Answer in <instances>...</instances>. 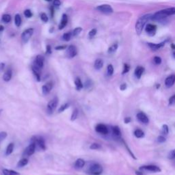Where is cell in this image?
<instances>
[{"mask_svg":"<svg viewBox=\"0 0 175 175\" xmlns=\"http://www.w3.org/2000/svg\"><path fill=\"white\" fill-rule=\"evenodd\" d=\"M89 172L90 174L94 175L101 174L103 172V167L100 164H94L90 166L89 169Z\"/></svg>","mask_w":175,"mask_h":175,"instance_id":"obj_5","label":"cell"},{"mask_svg":"<svg viewBox=\"0 0 175 175\" xmlns=\"http://www.w3.org/2000/svg\"><path fill=\"white\" fill-rule=\"evenodd\" d=\"M130 69V66H129L128 64H125L124 65V69H123V74H125V73H128Z\"/></svg>","mask_w":175,"mask_h":175,"instance_id":"obj_45","label":"cell"},{"mask_svg":"<svg viewBox=\"0 0 175 175\" xmlns=\"http://www.w3.org/2000/svg\"><path fill=\"white\" fill-rule=\"evenodd\" d=\"M78 114H79V111H78V109H75L72 112V114H71V121H74L76 119H77V118L78 116Z\"/></svg>","mask_w":175,"mask_h":175,"instance_id":"obj_33","label":"cell"},{"mask_svg":"<svg viewBox=\"0 0 175 175\" xmlns=\"http://www.w3.org/2000/svg\"><path fill=\"white\" fill-rule=\"evenodd\" d=\"M3 30H4V27L2 26V25H0V31H1Z\"/></svg>","mask_w":175,"mask_h":175,"instance_id":"obj_57","label":"cell"},{"mask_svg":"<svg viewBox=\"0 0 175 175\" xmlns=\"http://www.w3.org/2000/svg\"><path fill=\"white\" fill-rule=\"evenodd\" d=\"M173 57L175 58V51L173 53Z\"/></svg>","mask_w":175,"mask_h":175,"instance_id":"obj_58","label":"cell"},{"mask_svg":"<svg viewBox=\"0 0 175 175\" xmlns=\"http://www.w3.org/2000/svg\"><path fill=\"white\" fill-rule=\"evenodd\" d=\"M58 104V99L57 97H54L52 100H51L49 103H48L47 107V111L48 114H51L54 112V111L56 110L57 106Z\"/></svg>","mask_w":175,"mask_h":175,"instance_id":"obj_3","label":"cell"},{"mask_svg":"<svg viewBox=\"0 0 175 175\" xmlns=\"http://www.w3.org/2000/svg\"><path fill=\"white\" fill-rule=\"evenodd\" d=\"M96 9L100 12H102V13L106 14H111L114 12L112 7H111L110 5H109V4H102V5H99L96 8Z\"/></svg>","mask_w":175,"mask_h":175,"instance_id":"obj_4","label":"cell"},{"mask_svg":"<svg viewBox=\"0 0 175 175\" xmlns=\"http://www.w3.org/2000/svg\"><path fill=\"white\" fill-rule=\"evenodd\" d=\"M6 137H7V133L4 131L0 133V141L4 140Z\"/></svg>","mask_w":175,"mask_h":175,"instance_id":"obj_46","label":"cell"},{"mask_svg":"<svg viewBox=\"0 0 175 175\" xmlns=\"http://www.w3.org/2000/svg\"><path fill=\"white\" fill-rule=\"evenodd\" d=\"M27 164H28V159H26V158H24V159H21L20 161L18 162L16 166H17L18 168H22L26 166Z\"/></svg>","mask_w":175,"mask_h":175,"instance_id":"obj_25","label":"cell"},{"mask_svg":"<svg viewBox=\"0 0 175 175\" xmlns=\"http://www.w3.org/2000/svg\"><path fill=\"white\" fill-rule=\"evenodd\" d=\"M96 29H92V30H90V31H89V34H88V36H89V37L90 38H92V37H94V36L96 35Z\"/></svg>","mask_w":175,"mask_h":175,"instance_id":"obj_43","label":"cell"},{"mask_svg":"<svg viewBox=\"0 0 175 175\" xmlns=\"http://www.w3.org/2000/svg\"><path fill=\"white\" fill-rule=\"evenodd\" d=\"M82 31V28L80 27H76L75 29H74V30L73 31V33H72V35L73 36H77V35H79L80 33Z\"/></svg>","mask_w":175,"mask_h":175,"instance_id":"obj_35","label":"cell"},{"mask_svg":"<svg viewBox=\"0 0 175 175\" xmlns=\"http://www.w3.org/2000/svg\"><path fill=\"white\" fill-rule=\"evenodd\" d=\"M12 76V71L11 69H8L5 72L4 75H3V79L4 81H5L6 82L9 81L10 79H11Z\"/></svg>","mask_w":175,"mask_h":175,"instance_id":"obj_17","label":"cell"},{"mask_svg":"<svg viewBox=\"0 0 175 175\" xmlns=\"http://www.w3.org/2000/svg\"><path fill=\"white\" fill-rule=\"evenodd\" d=\"M90 149L92 150H98V149H101V145L98 144V143H93L90 145Z\"/></svg>","mask_w":175,"mask_h":175,"instance_id":"obj_37","label":"cell"},{"mask_svg":"<svg viewBox=\"0 0 175 175\" xmlns=\"http://www.w3.org/2000/svg\"><path fill=\"white\" fill-rule=\"evenodd\" d=\"M77 54V49L74 45H70L67 48L66 55L68 58H73Z\"/></svg>","mask_w":175,"mask_h":175,"instance_id":"obj_8","label":"cell"},{"mask_svg":"<svg viewBox=\"0 0 175 175\" xmlns=\"http://www.w3.org/2000/svg\"><path fill=\"white\" fill-rule=\"evenodd\" d=\"M32 71L37 81H41V69H39L36 68L35 66H32Z\"/></svg>","mask_w":175,"mask_h":175,"instance_id":"obj_21","label":"cell"},{"mask_svg":"<svg viewBox=\"0 0 175 175\" xmlns=\"http://www.w3.org/2000/svg\"><path fill=\"white\" fill-rule=\"evenodd\" d=\"M44 62H45V58H44V57L41 56V55H39V56L36 57L33 66H35L36 68L41 69H41L43 68Z\"/></svg>","mask_w":175,"mask_h":175,"instance_id":"obj_6","label":"cell"},{"mask_svg":"<svg viewBox=\"0 0 175 175\" xmlns=\"http://www.w3.org/2000/svg\"><path fill=\"white\" fill-rule=\"evenodd\" d=\"M175 83V75H170L169 77L166 78L165 81V85L167 86L168 88L172 87V86L174 85Z\"/></svg>","mask_w":175,"mask_h":175,"instance_id":"obj_15","label":"cell"},{"mask_svg":"<svg viewBox=\"0 0 175 175\" xmlns=\"http://www.w3.org/2000/svg\"><path fill=\"white\" fill-rule=\"evenodd\" d=\"M36 149V143L33 142L29 145L25 149L24 154L27 156H31L35 152Z\"/></svg>","mask_w":175,"mask_h":175,"instance_id":"obj_11","label":"cell"},{"mask_svg":"<svg viewBox=\"0 0 175 175\" xmlns=\"http://www.w3.org/2000/svg\"><path fill=\"white\" fill-rule=\"evenodd\" d=\"M67 23H68V16L66 14H64L62 15L60 25H59V29H62L63 28H64L65 26L67 25Z\"/></svg>","mask_w":175,"mask_h":175,"instance_id":"obj_16","label":"cell"},{"mask_svg":"<svg viewBox=\"0 0 175 175\" xmlns=\"http://www.w3.org/2000/svg\"><path fill=\"white\" fill-rule=\"evenodd\" d=\"M11 19H12L11 16L8 14H5L2 16V21H3L4 23H6V24L10 22Z\"/></svg>","mask_w":175,"mask_h":175,"instance_id":"obj_32","label":"cell"},{"mask_svg":"<svg viewBox=\"0 0 175 175\" xmlns=\"http://www.w3.org/2000/svg\"><path fill=\"white\" fill-rule=\"evenodd\" d=\"M103 66V60L102 59H97V60H96L94 64V69H96V70H99V69L102 68Z\"/></svg>","mask_w":175,"mask_h":175,"instance_id":"obj_22","label":"cell"},{"mask_svg":"<svg viewBox=\"0 0 175 175\" xmlns=\"http://www.w3.org/2000/svg\"><path fill=\"white\" fill-rule=\"evenodd\" d=\"M92 84H93V83H92V81H91V80L88 79L87 81L85 82L84 87H85L86 89H89V88H90V87H91V86H92Z\"/></svg>","mask_w":175,"mask_h":175,"instance_id":"obj_39","label":"cell"},{"mask_svg":"<svg viewBox=\"0 0 175 175\" xmlns=\"http://www.w3.org/2000/svg\"><path fill=\"white\" fill-rule=\"evenodd\" d=\"M34 33L33 28H28L24 31L21 34V39L24 43H27L29 41V39L31 37Z\"/></svg>","mask_w":175,"mask_h":175,"instance_id":"obj_7","label":"cell"},{"mask_svg":"<svg viewBox=\"0 0 175 175\" xmlns=\"http://www.w3.org/2000/svg\"><path fill=\"white\" fill-rule=\"evenodd\" d=\"M131 121V119L130 117H126L125 119V120H124V122H125V124L129 123Z\"/></svg>","mask_w":175,"mask_h":175,"instance_id":"obj_52","label":"cell"},{"mask_svg":"<svg viewBox=\"0 0 175 175\" xmlns=\"http://www.w3.org/2000/svg\"><path fill=\"white\" fill-rule=\"evenodd\" d=\"M107 75L109 76H111L113 75L114 73V67L111 64H109L108 66H107Z\"/></svg>","mask_w":175,"mask_h":175,"instance_id":"obj_38","label":"cell"},{"mask_svg":"<svg viewBox=\"0 0 175 175\" xmlns=\"http://www.w3.org/2000/svg\"><path fill=\"white\" fill-rule=\"evenodd\" d=\"M174 103H175V94L174 95H172L169 99V105H173Z\"/></svg>","mask_w":175,"mask_h":175,"instance_id":"obj_48","label":"cell"},{"mask_svg":"<svg viewBox=\"0 0 175 175\" xmlns=\"http://www.w3.org/2000/svg\"><path fill=\"white\" fill-rule=\"evenodd\" d=\"M169 158H170V159H173V158H175V149L170 152L169 154Z\"/></svg>","mask_w":175,"mask_h":175,"instance_id":"obj_50","label":"cell"},{"mask_svg":"<svg viewBox=\"0 0 175 175\" xmlns=\"http://www.w3.org/2000/svg\"><path fill=\"white\" fill-rule=\"evenodd\" d=\"M145 30H146V33L150 36H154L155 34L156 30H157V27L155 25L149 24L146 25V27H145Z\"/></svg>","mask_w":175,"mask_h":175,"instance_id":"obj_12","label":"cell"},{"mask_svg":"<svg viewBox=\"0 0 175 175\" xmlns=\"http://www.w3.org/2000/svg\"><path fill=\"white\" fill-rule=\"evenodd\" d=\"M36 142H37V144H39V146H40V148H41L42 150L45 151L46 149V144H45V140H44L43 138H39V139H37Z\"/></svg>","mask_w":175,"mask_h":175,"instance_id":"obj_23","label":"cell"},{"mask_svg":"<svg viewBox=\"0 0 175 175\" xmlns=\"http://www.w3.org/2000/svg\"><path fill=\"white\" fill-rule=\"evenodd\" d=\"M137 118H138V119L141 122V123H142L144 124L149 123V119L144 113H143V112L138 113V114H137Z\"/></svg>","mask_w":175,"mask_h":175,"instance_id":"obj_14","label":"cell"},{"mask_svg":"<svg viewBox=\"0 0 175 175\" xmlns=\"http://www.w3.org/2000/svg\"><path fill=\"white\" fill-rule=\"evenodd\" d=\"M149 47L151 48L152 50L153 51H157L158 49H159L160 48H161L163 46L165 45L164 43H159V44H155V43H149L148 44Z\"/></svg>","mask_w":175,"mask_h":175,"instance_id":"obj_20","label":"cell"},{"mask_svg":"<svg viewBox=\"0 0 175 175\" xmlns=\"http://www.w3.org/2000/svg\"><path fill=\"white\" fill-rule=\"evenodd\" d=\"M95 130L96 132L103 135H106L108 134L109 132L108 129H107V126L103 125V124H99V125H96L95 127Z\"/></svg>","mask_w":175,"mask_h":175,"instance_id":"obj_9","label":"cell"},{"mask_svg":"<svg viewBox=\"0 0 175 175\" xmlns=\"http://www.w3.org/2000/svg\"><path fill=\"white\" fill-rule=\"evenodd\" d=\"M66 47V46H58V47H56V50H62V49H64Z\"/></svg>","mask_w":175,"mask_h":175,"instance_id":"obj_53","label":"cell"},{"mask_svg":"<svg viewBox=\"0 0 175 175\" xmlns=\"http://www.w3.org/2000/svg\"><path fill=\"white\" fill-rule=\"evenodd\" d=\"M45 1H51L52 0H45Z\"/></svg>","mask_w":175,"mask_h":175,"instance_id":"obj_59","label":"cell"},{"mask_svg":"<svg viewBox=\"0 0 175 175\" xmlns=\"http://www.w3.org/2000/svg\"><path fill=\"white\" fill-rule=\"evenodd\" d=\"M168 132H169V129H168V126L167 125H164L162 126V133L164 134H168Z\"/></svg>","mask_w":175,"mask_h":175,"instance_id":"obj_40","label":"cell"},{"mask_svg":"<svg viewBox=\"0 0 175 175\" xmlns=\"http://www.w3.org/2000/svg\"><path fill=\"white\" fill-rule=\"evenodd\" d=\"M174 14H175V7L168 8L157 11L156 13L153 14V19L161 20Z\"/></svg>","mask_w":175,"mask_h":175,"instance_id":"obj_2","label":"cell"},{"mask_svg":"<svg viewBox=\"0 0 175 175\" xmlns=\"http://www.w3.org/2000/svg\"><path fill=\"white\" fill-rule=\"evenodd\" d=\"M75 84L76 86V89L77 90H81L84 87L83 84H82L81 79L79 77H77L75 79Z\"/></svg>","mask_w":175,"mask_h":175,"instance_id":"obj_24","label":"cell"},{"mask_svg":"<svg viewBox=\"0 0 175 175\" xmlns=\"http://www.w3.org/2000/svg\"><path fill=\"white\" fill-rule=\"evenodd\" d=\"M154 62H155L156 64H160L161 63V58L160 57L155 56L154 58Z\"/></svg>","mask_w":175,"mask_h":175,"instance_id":"obj_44","label":"cell"},{"mask_svg":"<svg viewBox=\"0 0 175 175\" xmlns=\"http://www.w3.org/2000/svg\"><path fill=\"white\" fill-rule=\"evenodd\" d=\"M69 105H70L69 103H65V104L61 105V107H60V108H59V109H58V112L59 113L63 112V111H65L67 108H68V107H69Z\"/></svg>","mask_w":175,"mask_h":175,"instance_id":"obj_36","label":"cell"},{"mask_svg":"<svg viewBox=\"0 0 175 175\" xmlns=\"http://www.w3.org/2000/svg\"><path fill=\"white\" fill-rule=\"evenodd\" d=\"M140 170H149V171L154 172H159L161 171L159 167H158V166L155 165H149V166H142V167L140 168Z\"/></svg>","mask_w":175,"mask_h":175,"instance_id":"obj_10","label":"cell"},{"mask_svg":"<svg viewBox=\"0 0 175 175\" xmlns=\"http://www.w3.org/2000/svg\"><path fill=\"white\" fill-rule=\"evenodd\" d=\"M85 165V161L82 159H78L75 163V168L77 170L81 169Z\"/></svg>","mask_w":175,"mask_h":175,"instance_id":"obj_18","label":"cell"},{"mask_svg":"<svg viewBox=\"0 0 175 175\" xmlns=\"http://www.w3.org/2000/svg\"><path fill=\"white\" fill-rule=\"evenodd\" d=\"M4 66H5V64H4V63H1V64H0V72H1V71L4 70Z\"/></svg>","mask_w":175,"mask_h":175,"instance_id":"obj_54","label":"cell"},{"mask_svg":"<svg viewBox=\"0 0 175 175\" xmlns=\"http://www.w3.org/2000/svg\"><path fill=\"white\" fill-rule=\"evenodd\" d=\"M53 88V84L51 82H48L45 85L43 86L42 87V92H43V94L44 95H47L50 92L51 90Z\"/></svg>","mask_w":175,"mask_h":175,"instance_id":"obj_13","label":"cell"},{"mask_svg":"<svg viewBox=\"0 0 175 175\" xmlns=\"http://www.w3.org/2000/svg\"><path fill=\"white\" fill-rule=\"evenodd\" d=\"M24 15L26 16L27 18H30L32 16V13H31L30 10H25L24 11Z\"/></svg>","mask_w":175,"mask_h":175,"instance_id":"obj_41","label":"cell"},{"mask_svg":"<svg viewBox=\"0 0 175 175\" xmlns=\"http://www.w3.org/2000/svg\"><path fill=\"white\" fill-rule=\"evenodd\" d=\"M118 47H119V45H118L117 43L113 44L112 45L110 46V47H109V49H108L109 54H114V53L117 50Z\"/></svg>","mask_w":175,"mask_h":175,"instance_id":"obj_31","label":"cell"},{"mask_svg":"<svg viewBox=\"0 0 175 175\" xmlns=\"http://www.w3.org/2000/svg\"><path fill=\"white\" fill-rule=\"evenodd\" d=\"M157 141L160 143H163V142H166V138H164V136H160L157 138Z\"/></svg>","mask_w":175,"mask_h":175,"instance_id":"obj_47","label":"cell"},{"mask_svg":"<svg viewBox=\"0 0 175 175\" xmlns=\"http://www.w3.org/2000/svg\"><path fill=\"white\" fill-rule=\"evenodd\" d=\"M144 67L139 66L137 67V68L136 69V70H135V75L136 76L137 78H138V79H140L141 76L142 75L143 73H144Z\"/></svg>","mask_w":175,"mask_h":175,"instance_id":"obj_19","label":"cell"},{"mask_svg":"<svg viewBox=\"0 0 175 175\" xmlns=\"http://www.w3.org/2000/svg\"><path fill=\"white\" fill-rule=\"evenodd\" d=\"M112 131H113V134H114V136H117V137H120L121 136V129H120V128L118 126H114L112 129Z\"/></svg>","mask_w":175,"mask_h":175,"instance_id":"obj_29","label":"cell"},{"mask_svg":"<svg viewBox=\"0 0 175 175\" xmlns=\"http://www.w3.org/2000/svg\"><path fill=\"white\" fill-rule=\"evenodd\" d=\"M13 150H14V144L13 143H10V144L8 145L7 148H6V155H9L10 154H12V152H13Z\"/></svg>","mask_w":175,"mask_h":175,"instance_id":"obj_27","label":"cell"},{"mask_svg":"<svg viewBox=\"0 0 175 175\" xmlns=\"http://www.w3.org/2000/svg\"><path fill=\"white\" fill-rule=\"evenodd\" d=\"M41 19L43 22L46 23L48 21V16L47 14H46L45 13H44V12L41 14Z\"/></svg>","mask_w":175,"mask_h":175,"instance_id":"obj_42","label":"cell"},{"mask_svg":"<svg viewBox=\"0 0 175 175\" xmlns=\"http://www.w3.org/2000/svg\"><path fill=\"white\" fill-rule=\"evenodd\" d=\"M136 175H143V173H142V172L136 171Z\"/></svg>","mask_w":175,"mask_h":175,"instance_id":"obj_56","label":"cell"},{"mask_svg":"<svg viewBox=\"0 0 175 175\" xmlns=\"http://www.w3.org/2000/svg\"><path fill=\"white\" fill-rule=\"evenodd\" d=\"M3 174L4 175H19L17 172L14 171L12 170H8V169H4L3 170Z\"/></svg>","mask_w":175,"mask_h":175,"instance_id":"obj_28","label":"cell"},{"mask_svg":"<svg viewBox=\"0 0 175 175\" xmlns=\"http://www.w3.org/2000/svg\"><path fill=\"white\" fill-rule=\"evenodd\" d=\"M53 4H54V6H60L61 1H60V0H54V1H53Z\"/></svg>","mask_w":175,"mask_h":175,"instance_id":"obj_49","label":"cell"},{"mask_svg":"<svg viewBox=\"0 0 175 175\" xmlns=\"http://www.w3.org/2000/svg\"><path fill=\"white\" fill-rule=\"evenodd\" d=\"M153 19V14H147L140 16L136 21V31L138 35L142 34L143 29H144L145 25L147 24L149 21Z\"/></svg>","mask_w":175,"mask_h":175,"instance_id":"obj_1","label":"cell"},{"mask_svg":"<svg viewBox=\"0 0 175 175\" xmlns=\"http://www.w3.org/2000/svg\"><path fill=\"white\" fill-rule=\"evenodd\" d=\"M71 36H72V34L71 32H66L63 34L62 39L64 40V41H69L71 39Z\"/></svg>","mask_w":175,"mask_h":175,"instance_id":"obj_34","label":"cell"},{"mask_svg":"<svg viewBox=\"0 0 175 175\" xmlns=\"http://www.w3.org/2000/svg\"><path fill=\"white\" fill-rule=\"evenodd\" d=\"M21 22H22V19L21 17L19 14H16L15 16H14V24H15L16 27H19L21 25Z\"/></svg>","mask_w":175,"mask_h":175,"instance_id":"obj_26","label":"cell"},{"mask_svg":"<svg viewBox=\"0 0 175 175\" xmlns=\"http://www.w3.org/2000/svg\"><path fill=\"white\" fill-rule=\"evenodd\" d=\"M51 47L50 46H47V54H51Z\"/></svg>","mask_w":175,"mask_h":175,"instance_id":"obj_55","label":"cell"},{"mask_svg":"<svg viewBox=\"0 0 175 175\" xmlns=\"http://www.w3.org/2000/svg\"><path fill=\"white\" fill-rule=\"evenodd\" d=\"M134 135L136 138H142L144 136V133L140 129H136L134 131Z\"/></svg>","mask_w":175,"mask_h":175,"instance_id":"obj_30","label":"cell"},{"mask_svg":"<svg viewBox=\"0 0 175 175\" xmlns=\"http://www.w3.org/2000/svg\"><path fill=\"white\" fill-rule=\"evenodd\" d=\"M120 89L121 90H125L126 89V84H121V86H120Z\"/></svg>","mask_w":175,"mask_h":175,"instance_id":"obj_51","label":"cell"}]
</instances>
